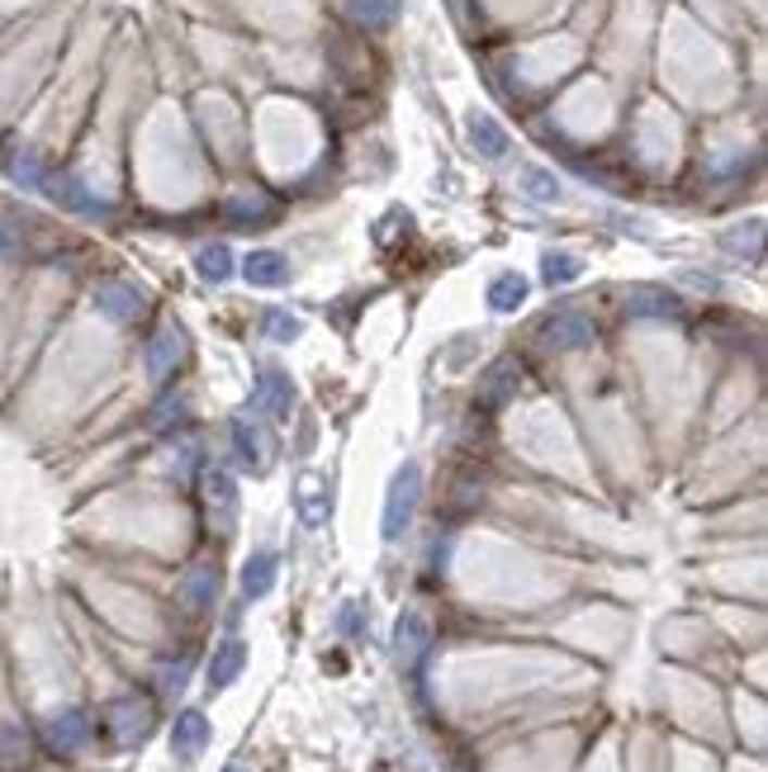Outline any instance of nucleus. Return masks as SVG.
I'll use <instances>...</instances> for the list:
<instances>
[{"label": "nucleus", "mask_w": 768, "mask_h": 772, "mask_svg": "<svg viewBox=\"0 0 768 772\" xmlns=\"http://www.w3.org/2000/svg\"><path fill=\"white\" fill-rule=\"evenodd\" d=\"M242 669H247V645L242 640H224V645L214 649V659H210V687L218 692V687H232L242 678Z\"/></svg>", "instance_id": "16"}, {"label": "nucleus", "mask_w": 768, "mask_h": 772, "mask_svg": "<svg viewBox=\"0 0 768 772\" xmlns=\"http://www.w3.org/2000/svg\"><path fill=\"white\" fill-rule=\"evenodd\" d=\"M351 15H356L361 24H375V29H380V24L394 20V0H351Z\"/></svg>", "instance_id": "26"}, {"label": "nucleus", "mask_w": 768, "mask_h": 772, "mask_svg": "<svg viewBox=\"0 0 768 772\" xmlns=\"http://www.w3.org/2000/svg\"><path fill=\"white\" fill-rule=\"evenodd\" d=\"M5 166H10V176H15L20 186H43V166H38L34 152H15Z\"/></svg>", "instance_id": "27"}, {"label": "nucleus", "mask_w": 768, "mask_h": 772, "mask_svg": "<svg viewBox=\"0 0 768 772\" xmlns=\"http://www.w3.org/2000/svg\"><path fill=\"white\" fill-rule=\"evenodd\" d=\"M186 678H190V663H166L162 669V692L166 697H176V692L186 687Z\"/></svg>", "instance_id": "30"}, {"label": "nucleus", "mask_w": 768, "mask_h": 772, "mask_svg": "<svg viewBox=\"0 0 768 772\" xmlns=\"http://www.w3.org/2000/svg\"><path fill=\"white\" fill-rule=\"evenodd\" d=\"M527 304V280L517 270H503V275H493V284H489V308L493 313H517Z\"/></svg>", "instance_id": "20"}, {"label": "nucleus", "mask_w": 768, "mask_h": 772, "mask_svg": "<svg viewBox=\"0 0 768 772\" xmlns=\"http://www.w3.org/2000/svg\"><path fill=\"white\" fill-rule=\"evenodd\" d=\"M266 214V200H238L232 204V218H238V224H252V218H262Z\"/></svg>", "instance_id": "31"}, {"label": "nucleus", "mask_w": 768, "mask_h": 772, "mask_svg": "<svg viewBox=\"0 0 768 772\" xmlns=\"http://www.w3.org/2000/svg\"><path fill=\"white\" fill-rule=\"evenodd\" d=\"M186 351H190V342H186V332H180V322H166L158 337L148 342V375L158 379H172L176 375V365L186 360Z\"/></svg>", "instance_id": "7"}, {"label": "nucleus", "mask_w": 768, "mask_h": 772, "mask_svg": "<svg viewBox=\"0 0 768 772\" xmlns=\"http://www.w3.org/2000/svg\"><path fill=\"white\" fill-rule=\"evenodd\" d=\"M427 649H432V625H427V617H423V611H403L399 625H394V654H399V663H418Z\"/></svg>", "instance_id": "11"}, {"label": "nucleus", "mask_w": 768, "mask_h": 772, "mask_svg": "<svg viewBox=\"0 0 768 772\" xmlns=\"http://www.w3.org/2000/svg\"><path fill=\"white\" fill-rule=\"evenodd\" d=\"M247 284H256V290H276V284L290 280V261H285L280 252H270V246H262V252H247Z\"/></svg>", "instance_id": "14"}, {"label": "nucleus", "mask_w": 768, "mask_h": 772, "mask_svg": "<svg viewBox=\"0 0 768 772\" xmlns=\"http://www.w3.org/2000/svg\"><path fill=\"white\" fill-rule=\"evenodd\" d=\"M96 308L105 313V318H114V322H134L142 313V290L138 284H128V280H110V284H100L96 290Z\"/></svg>", "instance_id": "12"}, {"label": "nucleus", "mask_w": 768, "mask_h": 772, "mask_svg": "<svg viewBox=\"0 0 768 772\" xmlns=\"http://www.w3.org/2000/svg\"><path fill=\"white\" fill-rule=\"evenodd\" d=\"M276 569H280V559H276V549H256L252 559L242 565V597H266L270 587H276Z\"/></svg>", "instance_id": "17"}, {"label": "nucleus", "mask_w": 768, "mask_h": 772, "mask_svg": "<svg viewBox=\"0 0 768 772\" xmlns=\"http://www.w3.org/2000/svg\"><path fill=\"white\" fill-rule=\"evenodd\" d=\"M43 739H48V749H58V754L86 749V739H90V716L81 711V706H62L53 721L43 725Z\"/></svg>", "instance_id": "8"}, {"label": "nucleus", "mask_w": 768, "mask_h": 772, "mask_svg": "<svg viewBox=\"0 0 768 772\" xmlns=\"http://www.w3.org/2000/svg\"><path fill=\"white\" fill-rule=\"evenodd\" d=\"M517 384H523V370H517V360H513V356L493 360L489 370H484V379H479V403H484V408H503V403L517 398Z\"/></svg>", "instance_id": "10"}, {"label": "nucleus", "mask_w": 768, "mask_h": 772, "mask_svg": "<svg viewBox=\"0 0 768 772\" xmlns=\"http://www.w3.org/2000/svg\"><path fill=\"white\" fill-rule=\"evenodd\" d=\"M228 772H242V768H228Z\"/></svg>", "instance_id": "33"}, {"label": "nucleus", "mask_w": 768, "mask_h": 772, "mask_svg": "<svg viewBox=\"0 0 768 772\" xmlns=\"http://www.w3.org/2000/svg\"><path fill=\"white\" fill-rule=\"evenodd\" d=\"M627 313L631 318H659V322H669V318H679L683 304H679V294H669V290H635L627 299Z\"/></svg>", "instance_id": "18"}, {"label": "nucleus", "mask_w": 768, "mask_h": 772, "mask_svg": "<svg viewBox=\"0 0 768 772\" xmlns=\"http://www.w3.org/2000/svg\"><path fill=\"white\" fill-rule=\"evenodd\" d=\"M38 190H48L62 208H72V214H86V218L105 214V204H100L96 194L81 186V176H43V186H38Z\"/></svg>", "instance_id": "13"}, {"label": "nucleus", "mask_w": 768, "mask_h": 772, "mask_svg": "<svg viewBox=\"0 0 768 772\" xmlns=\"http://www.w3.org/2000/svg\"><path fill=\"white\" fill-rule=\"evenodd\" d=\"M105 721L119 744H138V739H148V730H152V706L142 697H119V701H110Z\"/></svg>", "instance_id": "6"}, {"label": "nucleus", "mask_w": 768, "mask_h": 772, "mask_svg": "<svg viewBox=\"0 0 768 772\" xmlns=\"http://www.w3.org/2000/svg\"><path fill=\"white\" fill-rule=\"evenodd\" d=\"M418 498H423V469L418 465H403L394 479H389V493H385V521H380V535L385 541H399L408 531L413 512H418Z\"/></svg>", "instance_id": "1"}, {"label": "nucleus", "mask_w": 768, "mask_h": 772, "mask_svg": "<svg viewBox=\"0 0 768 772\" xmlns=\"http://www.w3.org/2000/svg\"><path fill=\"white\" fill-rule=\"evenodd\" d=\"M24 758H29V739H24V730L0 721V763H24Z\"/></svg>", "instance_id": "24"}, {"label": "nucleus", "mask_w": 768, "mask_h": 772, "mask_svg": "<svg viewBox=\"0 0 768 772\" xmlns=\"http://www.w3.org/2000/svg\"><path fill=\"white\" fill-rule=\"evenodd\" d=\"M470 142L484 156H503L507 152V138H503V128L489 119V114H470Z\"/></svg>", "instance_id": "22"}, {"label": "nucleus", "mask_w": 768, "mask_h": 772, "mask_svg": "<svg viewBox=\"0 0 768 772\" xmlns=\"http://www.w3.org/2000/svg\"><path fill=\"white\" fill-rule=\"evenodd\" d=\"M523 186H527L531 200H555V194H559V180L551 172H541V166H531V172L523 176Z\"/></svg>", "instance_id": "28"}, {"label": "nucleus", "mask_w": 768, "mask_h": 772, "mask_svg": "<svg viewBox=\"0 0 768 772\" xmlns=\"http://www.w3.org/2000/svg\"><path fill=\"white\" fill-rule=\"evenodd\" d=\"M204 744H210V721H204V711H180L176 725H172V749L180 758H200Z\"/></svg>", "instance_id": "15"}, {"label": "nucleus", "mask_w": 768, "mask_h": 772, "mask_svg": "<svg viewBox=\"0 0 768 772\" xmlns=\"http://www.w3.org/2000/svg\"><path fill=\"white\" fill-rule=\"evenodd\" d=\"M214 593H218V573L210 565H194L186 579H180V602H186L190 611H204L214 602Z\"/></svg>", "instance_id": "19"}, {"label": "nucleus", "mask_w": 768, "mask_h": 772, "mask_svg": "<svg viewBox=\"0 0 768 772\" xmlns=\"http://www.w3.org/2000/svg\"><path fill=\"white\" fill-rule=\"evenodd\" d=\"M294 503H299V517L309 521V527H323L328 521V512H332V483H328V474H299V483H294Z\"/></svg>", "instance_id": "9"}, {"label": "nucleus", "mask_w": 768, "mask_h": 772, "mask_svg": "<svg viewBox=\"0 0 768 772\" xmlns=\"http://www.w3.org/2000/svg\"><path fill=\"white\" fill-rule=\"evenodd\" d=\"M256 408H262L266 417H276V422H285V417L294 413V379L276 370V365H262L256 370V389H252Z\"/></svg>", "instance_id": "5"}, {"label": "nucleus", "mask_w": 768, "mask_h": 772, "mask_svg": "<svg viewBox=\"0 0 768 772\" xmlns=\"http://www.w3.org/2000/svg\"><path fill=\"white\" fill-rule=\"evenodd\" d=\"M24 252V228L10 214H0V256H20Z\"/></svg>", "instance_id": "29"}, {"label": "nucleus", "mask_w": 768, "mask_h": 772, "mask_svg": "<svg viewBox=\"0 0 768 772\" xmlns=\"http://www.w3.org/2000/svg\"><path fill=\"white\" fill-rule=\"evenodd\" d=\"M204 507H210V527L218 535H232V527H238V483H232V474H224V469L204 474Z\"/></svg>", "instance_id": "4"}, {"label": "nucleus", "mask_w": 768, "mask_h": 772, "mask_svg": "<svg viewBox=\"0 0 768 772\" xmlns=\"http://www.w3.org/2000/svg\"><path fill=\"white\" fill-rule=\"evenodd\" d=\"M541 342L551 351H575L593 342V318L583 308H555L551 318L541 322Z\"/></svg>", "instance_id": "3"}, {"label": "nucleus", "mask_w": 768, "mask_h": 772, "mask_svg": "<svg viewBox=\"0 0 768 772\" xmlns=\"http://www.w3.org/2000/svg\"><path fill=\"white\" fill-rule=\"evenodd\" d=\"M194 270H200L210 284H224L232 275V252L228 246H204V252H194Z\"/></svg>", "instance_id": "23"}, {"label": "nucleus", "mask_w": 768, "mask_h": 772, "mask_svg": "<svg viewBox=\"0 0 768 772\" xmlns=\"http://www.w3.org/2000/svg\"><path fill=\"white\" fill-rule=\"evenodd\" d=\"M180 413H186V408H180V398H162V408L152 413V422L166 427V422H172V417H180Z\"/></svg>", "instance_id": "32"}, {"label": "nucleus", "mask_w": 768, "mask_h": 772, "mask_svg": "<svg viewBox=\"0 0 768 772\" xmlns=\"http://www.w3.org/2000/svg\"><path fill=\"white\" fill-rule=\"evenodd\" d=\"M232 446H238V460L252 469V474H266L270 460H276V441H270V427L262 417L242 413L238 422H232Z\"/></svg>", "instance_id": "2"}, {"label": "nucleus", "mask_w": 768, "mask_h": 772, "mask_svg": "<svg viewBox=\"0 0 768 772\" xmlns=\"http://www.w3.org/2000/svg\"><path fill=\"white\" fill-rule=\"evenodd\" d=\"M579 275H583V261L579 256H569V252H545L541 256V280L555 284V290H559V284H569V280H579Z\"/></svg>", "instance_id": "21"}, {"label": "nucleus", "mask_w": 768, "mask_h": 772, "mask_svg": "<svg viewBox=\"0 0 768 772\" xmlns=\"http://www.w3.org/2000/svg\"><path fill=\"white\" fill-rule=\"evenodd\" d=\"M299 332H304V322H299L294 313H285V308H270L266 313V337H270V342L285 346V342H294Z\"/></svg>", "instance_id": "25"}]
</instances>
